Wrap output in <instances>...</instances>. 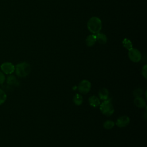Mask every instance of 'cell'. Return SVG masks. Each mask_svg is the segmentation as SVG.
<instances>
[{
  "label": "cell",
  "mask_w": 147,
  "mask_h": 147,
  "mask_svg": "<svg viewBox=\"0 0 147 147\" xmlns=\"http://www.w3.org/2000/svg\"><path fill=\"white\" fill-rule=\"evenodd\" d=\"M87 28L88 30L92 34H96L102 29V21L98 17H91L87 22Z\"/></svg>",
  "instance_id": "cell-1"
},
{
  "label": "cell",
  "mask_w": 147,
  "mask_h": 147,
  "mask_svg": "<svg viewBox=\"0 0 147 147\" xmlns=\"http://www.w3.org/2000/svg\"><path fill=\"white\" fill-rule=\"evenodd\" d=\"M30 64L25 61L21 62L15 65L14 72L16 75L20 78H25L30 72Z\"/></svg>",
  "instance_id": "cell-2"
},
{
  "label": "cell",
  "mask_w": 147,
  "mask_h": 147,
  "mask_svg": "<svg viewBox=\"0 0 147 147\" xmlns=\"http://www.w3.org/2000/svg\"><path fill=\"white\" fill-rule=\"evenodd\" d=\"M99 109L101 113L106 116H111L114 112V109L111 100L109 99L103 100L99 105Z\"/></svg>",
  "instance_id": "cell-3"
},
{
  "label": "cell",
  "mask_w": 147,
  "mask_h": 147,
  "mask_svg": "<svg viewBox=\"0 0 147 147\" xmlns=\"http://www.w3.org/2000/svg\"><path fill=\"white\" fill-rule=\"evenodd\" d=\"M91 83L87 80H82L78 87L79 92L82 94H86L88 93L91 90Z\"/></svg>",
  "instance_id": "cell-4"
},
{
  "label": "cell",
  "mask_w": 147,
  "mask_h": 147,
  "mask_svg": "<svg viewBox=\"0 0 147 147\" xmlns=\"http://www.w3.org/2000/svg\"><path fill=\"white\" fill-rule=\"evenodd\" d=\"M128 57L131 61L137 63L141 60L142 55L141 52L138 49L132 48L131 49L129 50Z\"/></svg>",
  "instance_id": "cell-5"
},
{
  "label": "cell",
  "mask_w": 147,
  "mask_h": 147,
  "mask_svg": "<svg viewBox=\"0 0 147 147\" xmlns=\"http://www.w3.org/2000/svg\"><path fill=\"white\" fill-rule=\"evenodd\" d=\"M1 71L6 75H10L14 72L15 65L10 62H4L1 66Z\"/></svg>",
  "instance_id": "cell-6"
},
{
  "label": "cell",
  "mask_w": 147,
  "mask_h": 147,
  "mask_svg": "<svg viewBox=\"0 0 147 147\" xmlns=\"http://www.w3.org/2000/svg\"><path fill=\"white\" fill-rule=\"evenodd\" d=\"M130 123V118L126 115H123L117 118L115 121V125L118 127H124L127 126Z\"/></svg>",
  "instance_id": "cell-7"
},
{
  "label": "cell",
  "mask_w": 147,
  "mask_h": 147,
  "mask_svg": "<svg viewBox=\"0 0 147 147\" xmlns=\"http://www.w3.org/2000/svg\"><path fill=\"white\" fill-rule=\"evenodd\" d=\"M98 96L100 100H106L109 99V92L106 88H102L98 92Z\"/></svg>",
  "instance_id": "cell-8"
},
{
  "label": "cell",
  "mask_w": 147,
  "mask_h": 147,
  "mask_svg": "<svg viewBox=\"0 0 147 147\" xmlns=\"http://www.w3.org/2000/svg\"><path fill=\"white\" fill-rule=\"evenodd\" d=\"M5 82L6 83L10 86H18L19 82L18 81L17 78L13 75H9L7 78H6Z\"/></svg>",
  "instance_id": "cell-9"
},
{
  "label": "cell",
  "mask_w": 147,
  "mask_h": 147,
  "mask_svg": "<svg viewBox=\"0 0 147 147\" xmlns=\"http://www.w3.org/2000/svg\"><path fill=\"white\" fill-rule=\"evenodd\" d=\"M134 103L138 108H144L146 106V101L142 96L136 97L134 99Z\"/></svg>",
  "instance_id": "cell-10"
},
{
  "label": "cell",
  "mask_w": 147,
  "mask_h": 147,
  "mask_svg": "<svg viewBox=\"0 0 147 147\" xmlns=\"http://www.w3.org/2000/svg\"><path fill=\"white\" fill-rule=\"evenodd\" d=\"M88 103L91 106L96 107L100 105V100L98 96L95 95H92L88 98Z\"/></svg>",
  "instance_id": "cell-11"
},
{
  "label": "cell",
  "mask_w": 147,
  "mask_h": 147,
  "mask_svg": "<svg viewBox=\"0 0 147 147\" xmlns=\"http://www.w3.org/2000/svg\"><path fill=\"white\" fill-rule=\"evenodd\" d=\"M96 36L94 34L88 36L86 38V44L87 47H92L96 42Z\"/></svg>",
  "instance_id": "cell-12"
},
{
  "label": "cell",
  "mask_w": 147,
  "mask_h": 147,
  "mask_svg": "<svg viewBox=\"0 0 147 147\" xmlns=\"http://www.w3.org/2000/svg\"><path fill=\"white\" fill-rule=\"evenodd\" d=\"M95 36H96V41L99 43H100L101 44H105L107 42V36L105 34L99 32V33L95 34Z\"/></svg>",
  "instance_id": "cell-13"
},
{
  "label": "cell",
  "mask_w": 147,
  "mask_h": 147,
  "mask_svg": "<svg viewBox=\"0 0 147 147\" xmlns=\"http://www.w3.org/2000/svg\"><path fill=\"white\" fill-rule=\"evenodd\" d=\"M73 101L74 103L77 106L82 105L83 102V98L82 95L79 94H76L73 98Z\"/></svg>",
  "instance_id": "cell-14"
},
{
  "label": "cell",
  "mask_w": 147,
  "mask_h": 147,
  "mask_svg": "<svg viewBox=\"0 0 147 147\" xmlns=\"http://www.w3.org/2000/svg\"><path fill=\"white\" fill-rule=\"evenodd\" d=\"M122 45H123V47H125L128 51L131 49L133 48L132 42H131V41L130 40H129L127 38H124L123 40Z\"/></svg>",
  "instance_id": "cell-15"
},
{
  "label": "cell",
  "mask_w": 147,
  "mask_h": 147,
  "mask_svg": "<svg viewBox=\"0 0 147 147\" xmlns=\"http://www.w3.org/2000/svg\"><path fill=\"white\" fill-rule=\"evenodd\" d=\"M115 125V123L112 120H107L104 122L103 123V127L106 129H112Z\"/></svg>",
  "instance_id": "cell-16"
},
{
  "label": "cell",
  "mask_w": 147,
  "mask_h": 147,
  "mask_svg": "<svg viewBox=\"0 0 147 147\" xmlns=\"http://www.w3.org/2000/svg\"><path fill=\"white\" fill-rule=\"evenodd\" d=\"M7 99V94L1 88H0V105L3 104Z\"/></svg>",
  "instance_id": "cell-17"
},
{
  "label": "cell",
  "mask_w": 147,
  "mask_h": 147,
  "mask_svg": "<svg viewBox=\"0 0 147 147\" xmlns=\"http://www.w3.org/2000/svg\"><path fill=\"white\" fill-rule=\"evenodd\" d=\"M142 94H143V90L140 88H137L135 89L133 92V95L135 98L141 96Z\"/></svg>",
  "instance_id": "cell-18"
},
{
  "label": "cell",
  "mask_w": 147,
  "mask_h": 147,
  "mask_svg": "<svg viewBox=\"0 0 147 147\" xmlns=\"http://www.w3.org/2000/svg\"><path fill=\"white\" fill-rule=\"evenodd\" d=\"M6 80V76L4 73L0 71V85L3 84Z\"/></svg>",
  "instance_id": "cell-19"
},
{
  "label": "cell",
  "mask_w": 147,
  "mask_h": 147,
  "mask_svg": "<svg viewBox=\"0 0 147 147\" xmlns=\"http://www.w3.org/2000/svg\"><path fill=\"white\" fill-rule=\"evenodd\" d=\"M142 75L145 79L147 78V65L146 64L142 68Z\"/></svg>",
  "instance_id": "cell-20"
}]
</instances>
